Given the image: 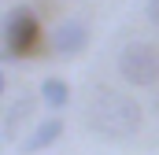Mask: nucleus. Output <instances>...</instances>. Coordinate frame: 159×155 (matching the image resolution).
<instances>
[{"label": "nucleus", "mask_w": 159, "mask_h": 155, "mask_svg": "<svg viewBox=\"0 0 159 155\" xmlns=\"http://www.w3.org/2000/svg\"><path fill=\"white\" fill-rule=\"evenodd\" d=\"M30 115H34V100H30V96H19V100L7 107V115H4V140H15L19 129H22V122Z\"/></svg>", "instance_id": "423d86ee"}, {"label": "nucleus", "mask_w": 159, "mask_h": 155, "mask_svg": "<svg viewBox=\"0 0 159 155\" xmlns=\"http://www.w3.org/2000/svg\"><path fill=\"white\" fill-rule=\"evenodd\" d=\"M37 33H41V22H37V15H34V7L15 4V7L4 15V52H0L4 63L30 55L34 44H37Z\"/></svg>", "instance_id": "f03ea898"}, {"label": "nucleus", "mask_w": 159, "mask_h": 155, "mask_svg": "<svg viewBox=\"0 0 159 155\" xmlns=\"http://www.w3.org/2000/svg\"><path fill=\"white\" fill-rule=\"evenodd\" d=\"M85 126L100 137H111V140L133 137L141 129V104L119 89L100 85L85 96Z\"/></svg>", "instance_id": "f257e3e1"}, {"label": "nucleus", "mask_w": 159, "mask_h": 155, "mask_svg": "<svg viewBox=\"0 0 159 155\" xmlns=\"http://www.w3.org/2000/svg\"><path fill=\"white\" fill-rule=\"evenodd\" d=\"M156 107H159V104H156Z\"/></svg>", "instance_id": "1a4fd4ad"}, {"label": "nucleus", "mask_w": 159, "mask_h": 155, "mask_svg": "<svg viewBox=\"0 0 159 155\" xmlns=\"http://www.w3.org/2000/svg\"><path fill=\"white\" fill-rule=\"evenodd\" d=\"M144 19L159 26V0H144Z\"/></svg>", "instance_id": "6e6552de"}, {"label": "nucleus", "mask_w": 159, "mask_h": 155, "mask_svg": "<svg viewBox=\"0 0 159 155\" xmlns=\"http://www.w3.org/2000/svg\"><path fill=\"white\" fill-rule=\"evenodd\" d=\"M119 78L126 85H156L159 81V48L156 44H144V41H133L119 52Z\"/></svg>", "instance_id": "7ed1b4c3"}, {"label": "nucleus", "mask_w": 159, "mask_h": 155, "mask_svg": "<svg viewBox=\"0 0 159 155\" xmlns=\"http://www.w3.org/2000/svg\"><path fill=\"white\" fill-rule=\"evenodd\" d=\"M41 100H44L48 111H63V107L70 104V85H67L63 78H44V81H41Z\"/></svg>", "instance_id": "0eeeda50"}, {"label": "nucleus", "mask_w": 159, "mask_h": 155, "mask_svg": "<svg viewBox=\"0 0 159 155\" xmlns=\"http://www.w3.org/2000/svg\"><path fill=\"white\" fill-rule=\"evenodd\" d=\"M85 44H89V26L81 19H63L56 26V33H52V48L59 55H78Z\"/></svg>", "instance_id": "20e7f679"}, {"label": "nucleus", "mask_w": 159, "mask_h": 155, "mask_svg": "<svg viewBox=\"0 0 159 155\" xmlns=\"http://www.w3.org/2000/svg\"><path fill=\"white\" fill-rule=\"evenodd\" d=\"M63 137V118L59 115H52V118H44V122H37V129L19 144V152L22 155H34V152H44V148H52L56 140Z\"/></svg>", "instance_id": "39448f33"}]
</instances>
